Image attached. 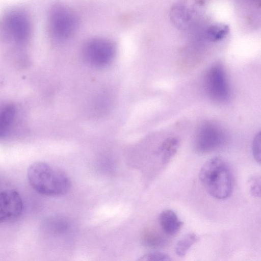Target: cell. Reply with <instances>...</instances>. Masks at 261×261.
<instances>
[{
	"instance_id": "cell-5",
	"label": "cell",
	"mask_w": 261,
	"mask_h": 261,
	"mask_svg": "<svg viewBox=\"0 0 261 261\" xmlns=\"http://www.w3.org/2000/svg\"><path fill=\"white\" fill-rule=\"evenodd\" d=\"M204 84L209 98L214 102L223 103L229 96L226 72L222 63L213 64L206 72Z\"/></svg>"
},
{
	"instance_id": "cell-11",
	"label": "cell",
	"mask_w": 261,
	"mask_h": 261,
	"mask_svg": "<svg viewBox=\"0 0 261 261\" xmlns=\"http://www.w3.org/2000/svg\"><path fill=\"white\" fill-rule=\"evenodd\" d=\"M142 244L151 248H160L164 247L167 244L166 238L154 228L146 229L141 237Z\"/></svg>"
},
{
	"instance_id": "cell-7",
	"label": "cell",
	"mask_w": 261,
	"mask_h": 261,
	"mask_svg": "<svg viewBox=\"0 0 261 261\" xmlns=\"http://www.w3.org/2000/svg\"><path fill=\"white\" fill-rule=\"evenodd\" d=\"M225 139L224 132L218 125L206 122L200 127L196 134L194 149L200 154L211 152L220 148Z\"/></svg>"
},
{
	"instance_id": "cell-15",
	"label": "cell",
	"mask_w": 261,
	"mask_h": 261,
	"mask_svg": "<svg viewBox=\"0 0 261 261\" xmlns=\"http://www.w3.org/2000/svg\"><path fill=\"white\" fill-rule=\"evenodd\" d=\"M139 260L143 261H170L171 258L167 254L160 252H153L143 255Z\"/></svg>"
},
{
	"instance_id": "cell-6",
	"label": "cell",
	"mask_w": 261,
	"mask_h": 261,
	"mask_svg": "<svg viewBox=\"0 0 261 261\" xmlns=\"http://www.w3.org/2000/svg\"><path fill=\"white\" fill-rule=\"evenodd\" d=\"M83 53L84 58L89 64L96 67H103L113 59L115 46L109 39L95 38L85 43Z\"/></svg>"
},
{
	"instance_id": "cell-4",
	"label": "cell",
	"mask_w": 261,
	"mask_h": 261,
	"mask_svg": "<svg viewBox=\"0 0 261 261\" xmlns=\"http://www.w3.org/2000/svg\"><path fill=\"white\" fill-rule=\"evenodd\" d=\"M31 23L28 14L20 9L6 13L0 21V33L9 41L23 44L31 35Z\"/></svg>"
},
{
	"instance_id": "cell-9",
	"label": "cell",
	"mask_w": 261,
	"mask_h": 261,
	"mask_svg": "<svg viewBox=\"0 0 261 261\" xmlns=\"http://www.w3.org/2000/svg\"><path fill=\"white\" fill-rule=\"evenodd\" d=\"M159 221L162 230L169 236L177 234L183 225L176 214L171 210L163 211L159 216Z\"/></svg>"
},
{
	"instance_id": "cell-8",
	"label": "cell",
	"mask_w": 261,
	"mask_h": 261,
	"mask_svg": "<svg viewBox=\"0 0 261 261\" xmlns=\"http://www.w3.org/2000/svg\"><path fill=\"white\" fill-rule=\"evenodd\" d=\"M23 210L19 194L13 190L0 192V224L17 218Z\"/></svg>"
},
{
	"instance_id": "cell-1",
	"label": "cell",
	"mask_w": 261,
	"mask_h": 261,
	"mask_svg": "<svg viewBox=\"0 0 261 261\" xmlns=\"http://www.w3.org/2000/svg\"><path fill=\"white\" fill-rule=\"evenodd\" d=\"M28 178L37 192L47 196H59L67 193L71 182L67 174L46 163L36 162L28 168Z\"/></svg>"
},
{
	"instance_id": "cell-16",
	"label": "cell",
	"mask_w": 261,
	"mask_h": 261,
	"mask_svg": "<svg viewBox=\"0 0 261 261\" xmlns=\"http://www.w3.org/2000/svg\"><path fill=\"white\" fill-rule=\"evenodd\" d=\"M252 154L254 159L259 164L260 163V133L255 136L252 145Z\"/></svg>"
},
{
	"instance_id": "cell-14",
	"label": "cell",
	"mask_w": 261,
	"mask_h": 261,
	"mask_svg": "<svg viewBox=\"0 0 261 261\" xmlns=\"http://www.w3.org/2000/svg\"><path fill=\"white\" fill-rule=\"evenodd\" d=\"M228 27L224 24H217L211 26L206 32V37L211 41H217L222 39L228 34Z\"/></svg>"
},
{
	"instance_id": "cell-13",
	"label": "cell",
	"mask_w": 261,
	"mask_h": 261,
	"mask_svg": "<svg viewBox=\"0 0 261 261\" xmlns=\"http://www.w3.org/2000/svg\"><path fill=\"white\" fill-rule=\"evenodd\" d=\"M198 240V237L195 233H190L185 235L176 243L175 253L178 256H185L192 245Z\"/></svg>"
},
{
	"instance_id": "cell-2",
	"label": "cell",
	"mask_w": 261,
	"mask_h": 261,
	"mask_svg": "<svg viewBox=\"0 0 261 261\" xmlns=\"http://www.w3.org/2000/svg\"><path fill=\"white\" fill-rule=\"evenodd\" d=\"M199 177L204 189L213 197L224 199L230 195L232 189L231 172L221 158L207 160L201 167Z\"/></svg>"
},
{
	"instance_id": "cell-10",
	"label": "cell",
	"mask_w": 261,
	"mask_h": 261,
	"mask_svg": "<svg viewBox=\"0 0 261 261\" xmlns=\"http://www.w3.org/2000/svg\"><path fill=\"white\" fill-rule=\"evenodd\" d=\"M16 109L12 103L0 106V139L7 136L15 122Z\"/></svg>"
},
{
	"instance_id": "cell-17",
	"label": "cell",
	"mask_w": 261,
	"mask_h": 261,
	"mask_svg": "<svg viewBox=\"0 0 261 261\" xmlns=\"http://www.w3.org/2000/svg\"><path fill=\"white\" fill-rule=\"evenodd\" d=\"M260 182L254 180L251 182L250 191L252 195L255 197H260Z\"/></svg>"
},
{
	"instance_id": "cell-12",
	"label": "cell",
	"mask_w": 261,
	"mask_h": 261,
	"mask_svg": "<svg viewBox=\"0 0 261 261\" xmlns=\"http://www.w3.org/2000/svg\"><path fill=\"white\" fill-rule=\"evenodd\" d=\"M179 145L178 139L175 137L166 139L161 145L159 151L163 163H168L176 152Z\"/></svg>"
},
{
	"instance_id": "cell-3",
	"label": "cell",
	"mask_w": 261,
	"mask_h": 261,
	"mask_svg": "<svg viewBox=\"0 0 261 261\" xmlns=\"http://www.w3.org/2000/svg\"><path fill=\"white\" fill-rule=\"evenodd\" d=\"M79 24L75 12L68 6L61 3L53 5L48 16V25L50 36L57 41H64L76 32Z\"/></svg>"
}]
</instances>
